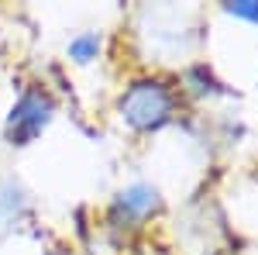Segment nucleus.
<instances>
[{
	"instance_id": "obj_2",
	"label": "nucleus",
	"mask_w": 258,
	"mask_h": 255,
	"mask_svg": "<svg viewBox=\"0 0 258 255\" xmlns=\"http://www.w3.org/2000/svg\"><path fill=\"white\" fill-rule=\"evenodd\" d=\"M52 114H55L52 93H45L41 86H31L14 100V107L7 114V124H4V135H7L11 145H31L52 124Z\"/></svg>"
},
{
	"instance_id": "obj_4",
	"label": "nucleus",
	"mask_w": 258,
	"mask_h": 255,
	"mask_svg": "<svg viewBox=\"0 0 258 255\" xmlns=\"http://www.w3.org/2000/svg\"><path fill=\"white\" fill-rule=\"evenodd\" d=\"M182 83H186V90H189L193 97H217V93H224L220 79L214 76L207 66H189L186 76H182Z\"/></svg>"
},
{
	"instance_id": "obj_7",
	"label": "nucleus",
	"mask_w": 258,
	"mask_h": 255,
	"mask_svg": "<svg viewBox=\"0 0 258 255\" xmlns=\"http://www.w3.org/2000/svg\"><path fill=\"white\" fill-rule=\"evenodd\" d=\"M141 255H152V252H141Z\"/></svg>"
},
{
	"instance_id": "obj_3",
	"label": "nucleus",
	"mask_w": 258,
	"mask_h": 255,
	"mask_svg": "<svg viewBox=\"0 0 258 255\" xmlns=\"http://www.w3.org/2000/svg\"><path fill=\"white\" fill-rule=\"evenodd\" d=\"M155 211H159V190L148 183H135V186L120 190L114 200V217H124V221H145Z\"/></svg>"
},
{
	"instance_id": "obj_5",
	"label": "nucleus",
	"mask_w": 258,
	"mask_h": 255,
	"mask_svg": "<svg viewBox=\"0 0 258 255\" xmlns=\"http://www.w3.org/2000/svg\"><path fill=\"white\" fill-rule=\"evenodd\" d=\"M69 59L80 62V66H86V62H93L100 56V35L97 31H83V35H76V38H69Z\"/></svg>"
},
{
	"instance_id": "obj_6",
	"label": "nucleus",
	"mask_w": 258,
	"mask_h": 255,
	"mask_svg": "<svg viewBox=\"0 0 258 255\" xmlns=\"http://www.w3.org/2000/svg\"><path fill=\"white\" fill-rule=\"evenodd\" d=\"M224 11H227L231 18H238V21L258 24V0H234V4H227Z\"/></svg>"
},
{
	"instance_id": "obj_1",
	"label": "nucleus",
	"mask_w": 258,
	"mask_h": 255,
	"mask_svg": "<svg viewBox=\"0 0 258 255\" xmlns=\"http://www.w3.org/2000/svg\"><path fill=\"white\" fill-rule=\"evenodd\" d=\"M117 111L135 131H159L176 114V93H172V86L165 79L145 76V79H135L120 93Z\"/></svg>"
}]
</instances>
